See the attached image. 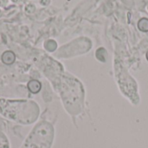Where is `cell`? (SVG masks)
I'll return each instance as SVG.
<instances>
[{"label": "cell", "mask_w": 148, "mask_h": 148, "mask_svg": "<svg viewBox=\"0 0 148 148\" xmlns=\"http://www.w3.org/2000/svg\"><path fill=\"white\" fill-rule=\"evenodd\" d=\"M147 60H148V52L147 53Z\"/></svg>", "instance_id": "277c9868"}, {"label": "cell", "mask_w": 148, "mask_h": 148, "mask_svg": "<svg viewBox=\"0 0 148 148\" xmlns=\"http://www.w3.org/2000/svg\"><path fill=\"white\" fill-rule=\"evenodd\" d=\"M103 54H107L106 50L101 48V49H99L96 52V56H97V58L101 61V62H105L106 61V56H103Z\"/></svg>", "instance_id": "3957f363"}, {"label": "cell", "mask_w": 148, "mask_h": 148, "mask_svg": "<svg viewBox=\"0 0 148 148\" xmlns=\"http://www.w3.org/2000/svg\"><path fill=\"white\" fill-rule=\"evenodd\" d=\"M138 27L141 31H148V19L147 18H141L139 21Z\"/></svg>", "instance_id": "7a4b0ae2"}, {"label": "cell", "mask_w": 148, "mask_h": 148, "mask_svg": "<svg viewBox=\"0 0 148 148\" xmlns=\"http://www.w3.org/2000/svg\"><path fill=\"white\" fill-rule=\"evenodd\" d=\"M53 135V127L49 123H39L29 135L22 148H49Z\"/></svg>", "instance_id": "6da1fadb"}]
</instances>
